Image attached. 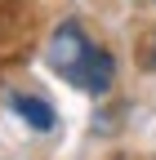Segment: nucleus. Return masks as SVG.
<instances>
[{"mask_svg":"<svg viewBox=\"0 0 156 160\" xmlns=\"http://www.w3.org/2000/svg\"><path fill=\"white\" fill-rule=\"evenodd\" d=\"M45 58H49V67L63 76V80L81 85L85 93H107L112 71H116V67H112V53H107V49H94L76 22H58Z\"/></svg>","mask_w":156,"mask_h":160,"instance_id":"nucleus-1","label":"nucleus"},{"mask_svg":"<svg viewBox=\"0 0 156 160\" xmlns=\"http://www.w3.org/2000/svg\"><path fill=\"white\" fill-rule=\"evenodd\" d=\"M147 53H152V67H156V36L147 40Z\"/></svg>","mask_w":156,"mask_h":160,"instance_id":"nucleus-3","label":"nucleus"},{"mask_svg":"<svg viewBox=\"0 0 156 160\" xmlns=\"http://www.w3.org/2000/svg\"><path fill=\"white\" fill-rule=\"evenodd\" d=\"M9 107H13L18 116H23L31 129H40V133H45V129H54V107H49V102H40V98L13 93V98H9Z\"/></svg>","mask_w":156,"mask_h":160,"instance_id":"nucleus-2","label":"nucleus"}]
</instances>
